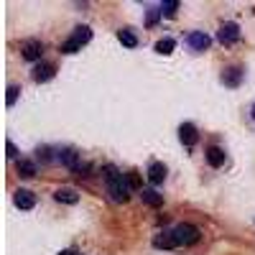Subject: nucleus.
I'll return each mask as SVG.
<instances>
[{
  "mask_svg": "<svg viewBox=\"0 0 255 255\" xmlns=\"http://www.w3.org/2000/svg\"><path fill=\"white\" fill-rule=\"evenodd\" d=\"M105 181H108V191L113 202H128V197H130V184H128L125 174L118 171V166L108 163L105 166Z\"/></svg>",
  "mask_w": 255,
  "mask_h": 255,
  "instance_id": "1",
  "label": "nucleus"
},
{
  "mask_svg": "<svg viewBox=\"0 0 255 255\" xmlns=\"http://www.w3.org/2000/svg\"><path fill=\"white\" fill-rule=\"evenodd\" d=\"M90 41H92V28H90V26H77L74 33L61 44V54H74V51H79L84 44H90Z\"/></svg>",
  "mask_w": 255,
  "mask_h": 255,
  "instance_id": "2",
  "label": "nucleus"
},
{
  "mask_svg": "<svg viewBox=\"0 0 255 255\" xmlns=\"http://www.w3.org/2000/svg\"><path fill=\"white\" fill-rule=\"evenodd\" d=\"M174 240H176V245H194L197 240H199V227L197 225H189V222H181V225H176L174 230Z\"/></svg>",
  "mask_w": 255,
  "mask_h": 255,
  "instance_id": "3",
  "label": "nucleus"
},
{
  "mask_svg": "<svg viewBox=\"0 0 255 255\" xmlns=\"http://www.w3.org/2000/svg\"><path fill=\"white\" fill-rule=\"evenodd\" d=\"M217 41L222 46H232V44H238L240 41V26L238 23H232V20H227V23L220 26L217 31Z\"/></svg>",
  "mask_w": 255,
  "mask_h": 255,
  "instance_id": "4",
  "label": "nucleus"
},
{
  "mask_svg": "<svg viewBox=\"0 0 255 255\" xmlns=\"http://www.w3.org/2000/svg\"><path fill=\"white\" fill-rule=\"evenodd\" d=\"M64 166H67L69 168V171H87V166H84V163H79V153L74 151V148H61V151H59V156H56ZM82 176V174H79Z\"/></svg>",
  "mask_w": 255,
  "mask_h": 255,
  "instance_id": "5",
  "label": "nucleus"
},
{
  "mask_svg": "<svg viewBox=\"0 0 255 255\" xmlns=\"http://www.w3.org/2000/svg\"><path fill=\"white\" fill-rule=\"evenodd\" d=\"M20 56H23L26 61H41V56H44V44H41L38 38L23 41V46H20Z\"/></svg>",
  "mask_w": 255,
  "mask_h": 255,
  "instance_id": "6",
  "label": "nucleus"
},
{
  "mask_svg": "<svg viewBox=\"0 0 255 255\" xmlns=\"http://www.w3.org/2000/svg\"><path fill=\"white\" fill-rule=\"evenodd\" d=\"M186 44L194 49V51H207L209 44H212V38H209L204 31H191V33L186 36Z\"/></svg>",
  "mask_w": 255,
  "mask_h": 255,
  "instance_id": "7",
  "label": "nucleus"
},
{
  "mask_svg": "<svg viewBox=\"0 0 255 255\" xmlns=\"http://www.w3.org/2000/svg\"><path fill=\"white\" fill-rule=\"evenodd\" d=\"M54 74H56V69H54V64H46V61H41V64H36L33 67V82H38V84H44V82H49V79H54Z\"/></svg>",
  "mask_w": 255,
  "mask_h": 255,
  "instance_id": "8",
  "label": "nucleus"
},
{
  "mask_svg": "<svg viewBox=\"0 0 255 255\" xmlns=\"http://www.w3.org/2000/svg\"><path fill=\"white\" fill-rule=\"evenodd\" d=\"M179 138H181V143H184L186 148H194L197 140H199V133H197V128L191 125V123H184V125L179 128Z\"/></svg>",
  "mask_w": 255,
  "mask_h": 255,
  "instance_id": "9",
  "label": "nucleus"
},
{
  "mask_svg": "<svg viewBox=\"0 0 255 255\" xmlns=\"http://www.w3.org/2000/svg\"><path fill=\"white\" fill-rule=\"evenodd\" d=\"M13 202H15L18 209H33L36 207V197H33V191H28V189H18Z\"/></svg>",
  "mask_w": 255,
  "mask_h": 255,
  "instance_id": "10",
  "label": "nucleus"
},
{
  "mask_svg": "<svg viewBox=\"0 0 255 255\" xmlns=\"http://www.w3.org/2000/svg\"><path fill=\"white\" fill-rule=\"evenodd\" d=\"M225 161H227V153L222 151L220 145H209V148H207V163H209L212 168L225 166Z\"/></svg>",
  "mask_w": 255,
  "mask_h": 255,
  "instance_id": "11",
  "label": "nucleus"
},
{
  "mask_svg": "<svg viewBox=\"0 0 255 255\" xmlns=\"http://www.w3.org/2000/svg\"><path fill=\"white\" fill-rule=\"evenodd\" d=\"M243 67H230V69H225L222 72V84L225 87H238V84L243 82Z\"/></svg>",
  "mask_w": 255,
  "mask_h": 255,
  "instance_id": "12",
  "label": "nucleus"
},
{
  "mask_svg": "<svg viewBox=\"0 0 255 255\" xmlns=\"http://www.w3.org/2000/svg\"><path fill=\"white\" fill-rule=\"evenodd\" d=\"M163 179H166V166L161 161H153L148 166V181L158 186V184H163Z\"/></svg>",
  "mask_w": 255,
  "mask_h": 255,
  "instance_id": "13",
  "label": "nucleus"
},
{
  "mask_svg": "<svg viewBox=\"0 0 255 255\" xmlns=\"http://www.w3.org/2000/svg\"><path fill=\"white\" fill-rule=\"evenodd\" d=\"M153 248H163V250H171L176 248V240H174V232L171 230H163L153 238Z\"/></svg>",
  "mask_w": 255,
  "mask_h": 255,
  "instance_id": "14",
  "label": "nucleus"
},
{
  "mask_svg": "<svg viewBox=\"0 0 255 255\" xmlns=\"http://www.w3.org/2000/svg\"><path fill=\"white\" fill-rule=\"evenodd\" d=\"M54 199H56V202H64V204H77V202H79V194H77L74 189L64 186V189H59L56 194H54Z\"/></svg>",
  "mask_w": 255,
  "mask_h": 255,
  "instance_id": "15",
  "label": "nucleus"
},
{
  "mask_svg": "<svg viewBox=\"0 0 255 255\" xmlns=\"http://www.w3.org/2000/svg\"><path fill=\"white\" fill-rule=\"evenodd\" d=\"M140 199H143L148 207H161V204H163V197L158 194L156 189H143V191H140Z\"/></svg>",
  "mask_w": 255,
  "mask_h": 255,
  "instance_id": "16",
  "label": "nucleus"
},
{
  "mask_svg": "<svg viewBox=\"0 0 255 255\" xmlns=\"http://www.w3.org/2000/svg\"><path fill=\"white\" fill-rule=\"evenodd\" d=\"M18 174L23 176V179H33V176H36V163L20 158V161H18Z\"/></svg>",
  "mask_w": 255,
  "mask_h": 255,
  "instance_id": "17",
  "label": "nucleus"
},
{
  "mask_svg": "<svg viewBox=\"0 0 255 255\" xmlns=\"http://www.w3.org/2000/svg\"><path fill=\"white\" fill-rule=\"evenodd\" d=\"M118 38H120V44L123 46H128V49H135L138 46V38L128 31V28H123V31H118Z\"/></svg>",
  "mask_w": 255,
  "mask_h": 255,
  "instance_id": "18",
  "label": "nucleus"
},
{
  "mask_svg": "<svg viewBox=\"0 0 255 255\" xmlns=\"http://www.w3.org/2000/svg\"><path fill=\"white\" fill-rule=\"evenodd\" d=\"M174 46H176V44H174V38H161L158 44H156V51L166 56V54H171V51H174Z\"/></svg>",
  "mask_w": 255,
  "mask_h": 255,
  "instance_id": "19",
  "label": "nucleus"
},
{
  "mask_svg": "<svg viewBox=\"0 0 255 255\" xmlns=\"http://www.w3.org/2000/svg\"><path fill=\"white\" fill-rule=\"evenodd\" d=\"M125 179H128V184H130V189H138V191H143V181H140L138 171H128V174H125Z\"/></svg>",
  "mask_w": 255,
  "mask_h": 255,
  "instance_id": "20",
  "label": "nucleus"
},
{
  "mask_svg": "<svg viewBox=\"0 0 255 255\" xmlns=\"http://www.w3.org/2000/svg\"><path fill=\"white\" fill-rule=\"evenodd\" d=\"M179 10V0H163L161 3V13H166V15H174Z\"/></svg>",
  "mask_w": 255,
  "mask_h": 255,
  "instance_id": "21",
  "label": "nucleus"
},
{
  "mask_svg": "<svg viewBox=\"0 0 255 255\" xmlns=\"http://www.w3.org/2000/svg\"><path fill=\"white\" fill-rule=\"evenodd\" d=\"M18 92H20V87H15V84H10V87H8V108H13V105H15V100H18Z\"/></svg>",
  "mask_w": 255,
  "mask_h": 255,
  "instance_id": "22",
  "label": "nucleus"
},
{
  "mask_svg": "<svg viewBox=\"0 0 255 255\" xmlns=\"http://www.w3.org/2000/svg\"><path fill=\"white\" fill-rule=\"evenodd\" d=\"M158 15H161V8H151V10H148V18H145V23H148V26H153L156 20H158Z\"/></svg>",
  "mask_w": 255,
  "mask_h": 255,
  "instance_id": "23",
  "label": "nucleus"
},
{
  "mask_svg": "<svg viewBox=\"0 0 255 255\" xmlns=\"http://www.w3.org/2000/svg\"><path fill=\"white\" fill-rule=\"evenodd\" d=\"M5 148H8V158H15V156H18V151H15V145H13L10 140H8V145H5Z\"/></svg>",
  "mask_w": 255,
  "mask_h": 255,
  "instance_id": "24",
  "label": "nucleus"
},
{
  "mask_svg": "<svg viewBox=\"0 0 255 255\" xmlns=\"http://www.w3.org/2000/svg\"><path fill=\"white\" fill-rule=\"evenodd\" d=\"M59 255H79V250H74V248H69V250H61Z\"/></svg>",
  "mask_w": 255,
  "mask_h": 255,
  "instance_id": "25",
  "label": "nucleus"
},
{
  "mask_svg": "<svg viewBox=\"0 0 255 255\" xmlns=\"http://www.w3.org/2000/svg\"><path fill=\"white\" fill-rule=\"evenodd\" d=\"M250 115H253V120H255V105H253V110H250Z\"/></svg>",
  "mask_w": 255,
  "mask_h": 255,
  "instance_id": "26",
  "label": "nucleus"
}]
</instances>
